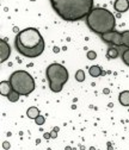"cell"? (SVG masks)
Returning <instances> with one entry per match:
<instances>
[{
    "mask_svg": "<svg viewBox=\"0 0 129 150\" xmlns=\"http://www.w3.org/2000/svg\"><path fill=\"white\" fill-rule=\"evenodd\" d=\"M118 56V49L116 47H110L108 49V51H106V57L108 58H117Z\"/></svg>",
    "mask_w": 129,
    "mask_h": 150,
    "instance_id": "obj_13",
    "label": "cell"
},
{
    "mask_svg": "<svg viewBox=\"0 0 129 150\" xmlns=\"http://www.w3.org/2000/svg\"><path fill=\"white\" fill-rule=\"evenodd\" d=\"M88 73L92 77H98V76H102L104 73L102 71V68L99 67L98 64H95V66H91L90 69H88Z\"/></svg>",
    "mask_w": 129,
    "mask_h": 150,
    "instance_id": "obj_10",
    "label": "cell"
},
{
    "mask_svg": "<svg viewBox=\"0 0 129 150\" xmlns=\"http://www.w3.org/2000/svg\"><path fill=\"white\" fill-rule=\"evenodd\" d=\"M101 36H102V39H103L104 42L110 43L114 47H122L123 45V42H122V32H118V31H116V30L110 31V32H106V34H103Z\"/></svg>",
    "mask_w": 129,
    "mask_h": 150,
    "instance_id": "obj_6",
    "label": "cell"
},
{
    "mask_svg": "<svg viewBox=\"0 0 129 150\" xmlns=\"http://www.w3.org/2000/svg\"><path fill=\"white\" fill-rule=\"evenodd\" d=\"M10 55H11V47L1 38L0 39V61H1V63L6 61L10 57Z\"/></svg>",
    "mask_w": 129,
    "mask_h": 150,
    "instance_id": "obj_7",
    "label": "cell"
},
{
    "mask_svg": "<svg viewBox=\"0 0 129 150\" xmlns=\"http://www.w3.org/2000/svg\"><path fill=\"white\" fill-rule=\"evenodd\" d=\"M122 60H123L124 64H127L129 67V49H126L122 53Z\"/></svg>",
    "mask_w": 129,
    "mask_h": 150,
    "instance_id": "obj_17",
    "label": "cell"
},
{
    "mask_svg": "<svg viewBox=\"0 0 129 150\" xmlns=\"http://www.w3.org/2000/svg\"><path fill=\"white\" fill-rule=\"evenodd\" d=\"M118 101L122 106H129V91H123L118 95Z\"/></svg>",
    "mask_w": 129,
    "mask_h": 150,
    "instance_id": "obj_11",
    "label": "cell"
},
{
    "mask_svg": "<svg viewBox=\"0 0 129 150\" xmlns=\"http://www.w3.org/2000/svg\"><path fill=\"white\" fill-rule=\"evenodd\" d=\"M46 76L50 91L54 93H60L63 85L68 81V71L60 63H52L46 69Z\"/></svg>",
    "mask_w": 129,
    "mask_h": 150,
    "instance_id": "obj_4",
    "label": "cell"
},
{
    "mask_svg": "<svg viewBox=\"0 0 129 150\" xmlns=\"http://www.w3.org/2000/svg\"><path fill=\"white\" fill-rule=\"evenodd\" d=\"M122 42H123V47L129 49V30H126V31L122 32Z\"/></svg>",
    "mask_w": 129,
    "mask_h": 150,
    "instance_id": "obj_15",
    "label": "cell"
},
{
    "mask_svg": "<svg viewBox=\"0 0 129 150\" xmlns=\"http://www.w3.org/2000/svg\"><path fill=\"white\" fill-rule=\"evenodd\" d=\"M96 57H97V54L95 51H88L87 53V58L88 60H95Z\"/></svg>",
    "mask_w": 129,
    "mask_h": 150,
    "instance_id": "obj_19",
    "label": "cell"
},
{
    "mask_svg": "<svg viewBox=\"0 0 129 150\" xmlns=\"http://www.w3.org/2000/svg\"><path fill=\"white\" fill-rule=\"evenodd\" d=\"M57 137V131L54 129L53 131H50V138H56Z\"/></svg>",
    "mask_w": 129,
    "mask_h": 150,
    "instance_id": "obj_20",
    "label": "cell"
},
{
    "mask_svg": "<svg viewBox=\"0 0 129 150\" xmlns=\"http://www.w3.org/2000/svg\"><path fill=\"white\" fill-rule=\"evenodd\" d=\"M114 8L120 13L127 12L129 10V0H115Z\"/></svg>",
    "mask_w": 129,
    "mask_h": 150,
    "instance_id": "obj_8",
    "label": "cell"
},
{
    "mask_svg": "<svg viewBox=\"0 0 129 150\" xmlns=\"http://www.w3.org/2000/svg\"><path fill=\"white\" fill-rule=\"evenodd\" d=\"M39 113H41V112H39V110L37 107H35V106L29 107L28 111H26V114H28V117L30 119H36L39 116Z\"/></svg>",
    "mask_w": 129,
    "mask_h": 150,
    "instance_id": "obj_12",
    "label": "cell"
},
{
    "mask_svg": "<svg viewBox=\"0 0 129 150\" xmlns=\"http://www.w3.org/2000/svg\"><path fill=\"white\" fill-rule=\"evenodd\" d=\"M86 24L92 32L103 35L115 30L116 18L106 8L93 7L92 11L86 16Z\"/></svg>",
    "mask_w": 129,
    "mask_h": 150,
    "instance_id": "obj_2",
    "label": "cell"
},
{
    "mask_svg": "<svg viewBox=\"0 0 129 150\" xmlns=\"http://www.w3.org/2000/svg\"><path fill=\"white\" fill-rule=\"evenodd\" d=\"M53 10L66 22H78L93 10V0H49Z\"/></svg>",
    "mask_w": 129,
    "mask_h": 150,
    "instance_id": "obj_1",
    "label": "cell"
},
{
    "mask_svg": "<svg viewBox=\"0 0 129 150\" xmlns=\"http://www.w3.org/2000/svg\"><path fill=\"white\" fill-rule=\"evenodd\" d=\"M12 91V86L10 81H1L0 82V94L3 97H7Z\"/></svg>",
    "mask_w": 129,
    "mask_h": 150,
    "instance_id": "obj_9",
    "label": "cell"
},
{
    "mask_svg": "<svg viewBox=\"0 0 129 150\" xmlns=\"http://www.w3.org/2000/svg\"><path fill=\"white\" fill-rule=\"evenodd\" d=\"M3 148L6 149V150L10 149V143H8V142H3Z\"/></svg>",
    "mask_w": 129,
    "mask_h": 150,
    "instance_id": "obj_21",
    "label": "cell"
},
{
    "mask_svg": "<svg viewBox=\"0 0 129 150\" xmlns=\"http://www.w3.org/2000/svg\"><path fill=\"white\" fill-rule=\"evenodd\" d=\"M44 43L41 32L35 27H26L19 31L14 39V47L21 54L24 50H31Z\"/></svg>",
    "mask_w": 129,
    "mask_h": 150,
    "instance_id": "obj_3",
    "label": "cell"
},
{
    "mask_svg": "<svg viewBox=\"0 0 129 150\" xmlns=\"http://www.w3.org/2000/svg\"><path fill=\"white\" fill-rule=\"evenodd\" d=\"M19 97H21V94H19V93H17L16 91H13V89H12V91H11V93H10V94H8L6 98H7V99H8L11 103H16V101H18Z\"/></svg>",
    "mask_w": 129,
    "mask_h": 150,
    "instance_id": "obj_14",
    "label": "cell"
},
{
    "mask_svg": "<svg viewBox=\"0 0 129 150\" xmlns=\"http://www.w3.org/2000/svg\"><path fill=\"white\" fill-rule=\"evenodd\" d=\"M46 139H48V138H50V134H44V136H43Z\"/></svg>",
    "mask_w": 129,
    "mask_h": 150,
    "instance_id": "obj_22",
    "label": "cell"
},
{
    "mask_svg": "<svg viewBox=\"0 0 129 150\" xmlns=\"http://www.w3.org/2000/svg\"><path fill=\"white\" fill-rule=\"evenodd\" d=\"M10 84L12 86V89L19 93L21 95H29L35 91V80L34 77L25 71H16L10 76Z\"/></svg>",
    "mask_w": 129,
    "mask_h": 150,
    "instance_id": "obj_5",
    "label": "cell"
},
{
    "mask_svg": "<svg viewBox=\"0 0 129 150\" xmlns=\"http://www.w3.org/2000/svg\"><path fill=\"white\" fill-rule=\"evenodd\" d=\"M75 80L79 82H83L84 80H85V73L84 71H81V69H79V71L75 73Z\"/></svg>",
    "mask_w": 129,
    "mask_h": 150,
    "instance_id": "obj_16",
    "label": "cell"
},
{
    "mask_svg": "<svg viewBox=\"0 0 129 150\" xmlns=\"http://www.w3.org/2000/svg\"><path fill=\"white\" fill-rule=\"evenodd\" d=\"M35 123L37 124V125H43L44 123H46V118L43 117V116H41V114H39L36 119H35Z\"/></svg>",
    "mask_w": 129,
    "mask_h": 150,
    "instance_id": "obj_18",
    "label": "cell"
}]
</instances>
